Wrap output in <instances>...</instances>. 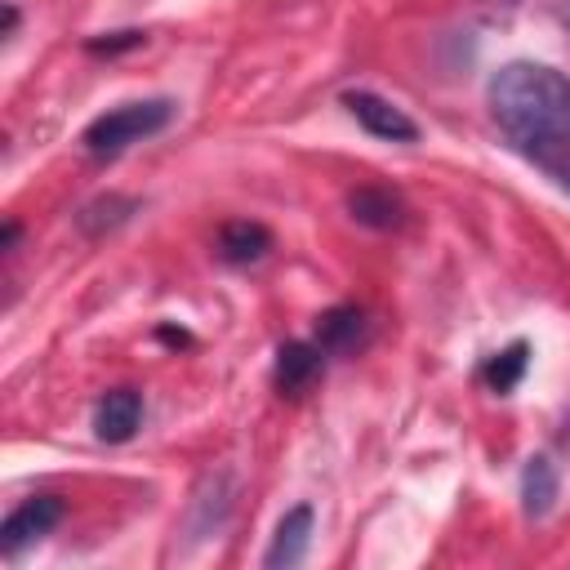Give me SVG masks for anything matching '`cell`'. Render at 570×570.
Listing matches in <instances>:
<instances>
[{"label": "cell", "instance_id": "6da1fadb", "mask_svg": "<svg viewBox=\"0 0 570 570\" xmlns=\"http://www.w3.org/2000/svg\"><path fill=\"white\" fill-rule=\"evenodd\" d=\"M499 134L570 191V76L548 62H503L485 85Z\"/></svg>", "mask_w": 570, "mask_h": 570}, {"label": "cell", "instance_id": "7a4b0ae2", "mask_svg": "<svg viewBox=\"0 0 570 570\" xmlns=\"http://www.w3.org/2000/svg\"><path fill=\"white\" fill-rule=\"evenodd\" d=\"M169 120H174V102L169 98H138V102H120V107L94 116L85 125L80 142H85V151L94 160H111V156L129 151L134 142L160 134Z\"/></svg>", "mask_w": 570, "mask_h": 570}, {"label": "cell", "instance_id": "3957f363", "mask_svg": "<svg viewBox=\"0 0 570 570\" xmlns=\"http://www.w3.org/2000/svg\"><path fill=\"white\" fill-rule=\"evenodd\" d=\"M343 107L352 111V120L370 138H383V142H419V125L405 116V107H396L392 98H383L374 89H347L343 94Z\"/></svg>", "mask_w": 570, "mask_h": 570}, {"label": "cell", "instance_id": "277c9868", "mask_svg": "<svg viewBox=\"0 0 570 570\" xmlns=\"http://www.w3.org/2000/svg\"><path fill=\"white\" fill-rule=\"evenodd\" d=\"M58 521H62V499L58 494H31V499H22L4 517V525H0V552L4 557H18L27 543L45 539Z\"/></svg>", "mask_w": 570, "mask_h": 570}, {"label": "cell", "instance_id": "5b68a950", "mask_svg": "<svg viewBox=\"0 0 570 570\" xmlns=\"http://www.w3.org/2000/svg\"><path fill=\"white\" fill-rule=\"evenodd\" d=\"M312 338L325 356H352L356 347H365L370 338V316L356 307V303H338V307H325L312 325Z\"/></svg>", "mask_w": 570, "mask_h": 570}, {"label": "cell", "instance_id": "8992f818", "mask_svg": "<svg viewBox=\"0 0 570 570\" xmlns=\"http://www.w3.org/2000/svg\"><path fill=\"white\" fill-rule=\"evenodd\" d=\"M325 370V352L316 347V338H289L276 347V365H272V383L281 396H303Z\"/></svg>", "mask_w": 570, "mask_h": 570}, {"label": "cell", "instance_id": "52a82bcc", "mask_svg": "<svg viewBox=\"0 0 570 570\" xmlns=\"http://www.w3.org/2000/svg\"><path fill=\"white\" fill-rule=\"evenodd\" d=\"M142 423V392L134 387H111L98 405H94V436L107 445H120L138 432Z\"/></svg>", "mask_w": 570, "mask_h": 570}, {"label": "cell", "instance_id": "ba28073f", "mask_svg": "<svg viewBox=\"0 0 570 570\" xmlns=\"http://www.w3.org/2000/svg\"><path fill=\"white\" fill-rule=\"evenodd\" d=\"M307 548H312V508L298 503V508H289L281 517V525L272 534V548L263 552V566L267 570H289V566H298L307 557Z\"/></svg>", "mask_w": 570, "mask_h": 570}, {"label": "cell", "instance_id": "9c48e42d", "mask_svg": "<svg viewBox=\"0 0 570 570\" xmlns=\"http://www.w3.org/2000/svg\"><path fill=\"white\" fill-rule=\"evenodd\" d=\"M218 258L223 263H232V267H249V263H258V258H267V249H272V232L263 227V223H254V218H232V223H223L218 227Z\"/></svg>", "mask_w": 570, "mask_h": 570}, {"label": "cell", "instance_id": "30bf717a", "mask_svg": "<svg viewBox=\"0 0 570 570\" xmlns=\"http://www.w3.org/2000/svg\"><path fill=\"white\" fill-rule=\"evenodd\" d=\"M347 209H352L356 223H365L374 232H392V227L405 223V205H401V196L392 187H356L347 196Z\"/></svg>", "mask_w": 570, "mask_h": 570}, {"label": "cell", "instance_id": "8fae6325", "mask_svg": "<svg viewBox=\"0 0 570 570\" xmlns=\"http://www.w3.org/2000/svg\"><path fill=\"white\" fill-rule=\"evenodd\" d=\"M561 494V476H557V463L548 454H534L521 472V503H525V517H548L552 503Z\"/></svg>", "mask_w": 570, "mask_h": 570}, {"label": "cell", "instance_id": "7c38bea8", "mask_svg": "<svg viewBox=\"0 0 570 570\" xmlns=\"http://www.w3.org/2000/svg\"><path fill=\"white\" fill-rule=\"evenodd\" d=\"M525 365H530V343H508L503 352H494L485 365H481V379L490 383V392H499V396H508L517 383H521V374H525Z\"/></svg>", "mask_w": 570, "mask_h": 570}, {"label": "cell", "instance_id": "4fadbf2b", "mask_svg": "<svg viewBox=\"0 0 570 570\" xmlns=\"http://www.w3.org/2000/svg\"><path fill=\"white\" fill-rule=\"evenodd\" d=\"M142 40H147L142 31H102V36H89V40H85V49H89V53H107V58H111V53L138 49Z\"/></svg>", "mask_w": 570, "mask_h": 570}, {"label": "cell", "instance_id": "5bb4252c", "mask_svg": "<svg viewBox=\"0 0 570 570\" xmlns=\"http://www.w3.org/2000/svg\"><path fill=\"white\" fill-rule=\"evenodd\" d=\"M18 31V4H4V36Z\"/></svg>", "mask_w": 570, "mask_h": 570}]
</instances>
